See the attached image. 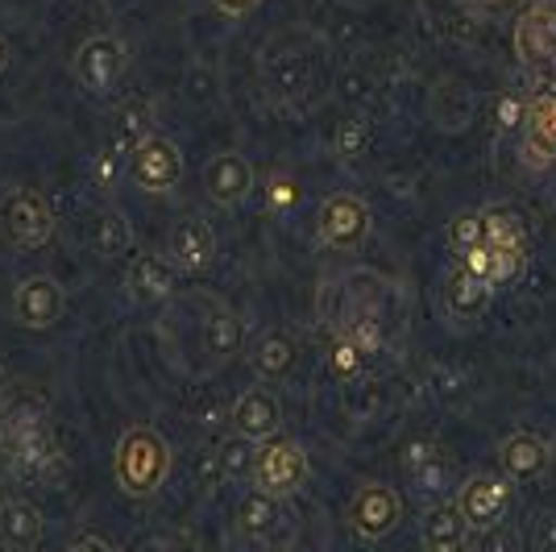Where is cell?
<instances>
[{
  "label": "cell",
  "mask_w": 556,
  "mask_h": 552,
  "mask_svg": "<svg viewBox=\"0 0 556 552\" xmlns=\"http://www.w3.org/2000/svg\"><path fill=\"white\" fill-rule=\"evenodd\" d=\"M166 474H170V444L150 424H138V428H129L125 437L116 440L113 478L121 486V494L150 499V494L163 490Z\"/></svg>",
  "instance_id": "6da1fadb"
},
{
  "label": "cell",
  "mask_w": 556,
  "mask_h": 552,
  "mask_svg": "<svg viewBox=\"0 0 556 552\" xmlns=\"http://www.w3.org/2000/svg\"><path fill=\"white\" fill-rule=\"evenodd\" d=\"M312 478V461L303 453L300 440L291 437H266L257 440V453H254V486L257 490H266V494H275L278 503L282 499H291V494H300L303 486Z\"/></svg>",
  "instance_id": "7a4b0ae2"
},
{
  "label": "cell",
  "mask_w": 556,
  "mask_h": 552,
  "mask_svg": "<svg viewBox=\"0 0 556 552\" xmlns=\"http://www.w3.org/2000/svg\"><path fill=\"white\" fill-rule=\"evenodd\" d=\"M54 233V212L34 187H13L0 200V237L13 250H38Z\"/></svg>",
  "instance_id": "3957f363"
},
{
  "label": "cell",
  "mask_w": 556,
  "mask_h": 552,
  "mask_svg": "<svg viewBox=\"0 0 556 552\" xmlns=\"http://www.w3.org/2000/svg\"><path fill=\"white\" fill-rule=\"evenodd\" d=\"M75 79H79V88L88 96H113L116 84L125 79V71H129V47H125V38H116V34H92L84 47L75 50Z\"/></svg>",
  "instance_id": "277c9868"
},
{
  "label": "cell",
  "mask_w": 556,
  "mask_h": 552,
  "mask_svg": "<svg viewBox=\"0 0 556 552\" xmlns=\"http://www.w3.org/2000/svg\"><path fill=\"white\" fill-rule=\"evenodd\" d=\"M345 519H349V531H353L357 540L378 544V540H387V536L403 524V499H399L394 486L366 482L353 490V499H349V506H345Z\"/></svg>",
  "instance_id": "5b68a950"
},
{
  "label": "cell",
  "mask_w": 556,
  "mask_h": 552,
  "mask_svg": "<svg viewBox=\"0 0 556 552\" xmlns=\"http://www.w3.org/2000/svg\"><path fill=\"white\" fill-rule=\"evenodd\" d=\"M370 233V204L353 191H332L316 212V237L328 250H357Z\"/></svg>",
  "instance_id": "8992f818"
},
{
  "label": "cell",
  "mask_w": 556,
  "mask_h": 552,
  "mask_svg": "<svg viewBox=\"0 0 556 552\" xmlns=\"http://www.w3.org/2000/svg\"><path fill=\"white\" fill-rule=\"evenodd\" d=\"M129 179L141 191H150V196H163L170 187H179V179H184V154H179V146L170 138H159V134L141 138L129 150Z\"/></svg>",
  "instance_id": "52a82bcc"
},
{
  "label": "cell",
  "mask_w": 556,
  "mask_h": 552,
  "mask_svg": "<svg viewBox=\"0 0 556 552\" xmlns=\"http://www.w3.org/2000/svg\"><path fill=\"white\" fill-rule=\"evenodd\" d=\"M510 499H515V486H510L507 474H473L465 478L462 490H457V506L469 519V528H498L503 515L510 511Z\"/></svg>",
  "instance_id": "ba28073f"
},
{
  "label": "cell",
  "mask_w": 556,
  "mask_h": 552,
  "mask_svg": "<svg viewBox=\"0 0 556 552\" xmlns=\"http://www.w3.org/2000/svg\"><path fill=\"white\" fill-rule=\"evenodd\" d=\"M519 159L544 171L556 162V88H540L528 96V116L519 125Z\"/></svg>",
  "instance_id": "9c48e42d"
},
{
  "label": "cell",
  "mask_w": 556,
  "mask_h": 552,
  "mask_svg": "<svg viewBox=\"0 0 556 552\" xmlns=\"http://www.w3.org/2000/svg\"><path fill=\"white\" fill-rule=\"evenodd\" d=\"M515 54L528 67L556 63V0H532L515 22Z\"/></svg>",
  "instance_id": "30bf717a"
},
{
  "label": "cell",
  "mask_w": 556,
  "mask_h": 552,
  "mask_svg": "<svg viewBox=\"0 0 556 552\" xmlns=\"http://www.w3.org/2000/svg\"><path fill=\"white\" fill-rule=\"evenodd\" d=\"M63 287L54 283L50 275H29L17 283L13 291V321L22 328H54L63 321Z\"/></svg>",
  "instance_id": "8fae6325"
},
{
  "label": "cell",
  "mask_w": 556,
  "mask_h": 552,
  "mask_svg": "<svg viewBox=\"0 0 556 552\" xmlns=\"http://www.w3.org/2000/svg\"><path fill=\"white\" fill-rule=\"evenodd\" d=\"M254 162L237 150H225L204 166V191H208L212 204L220 208H237L254 196Z\"/></svg>",
  "instance_id": "7c38bea8"
},
{
  "label": "cell",
  "mask_w": 556,
  "mask_h": 552,
  "mask_svg": "<svg viewBox=\"0 0 556 552\" xmlns=\"http://www.w3.org/2000/svg\"><path fill=\"white\" fill-rule=\"evenodd\" d=\"M229 424H232V432L250 437L254 444L266 437H278V432H282V403H278L275 391L250 387L245 394H237V403H232V412H229Z\"/></svg>",
  "instance_id": "4fadbf2b"
},
{
  "label": "cell",
  "mask_w": 556,
  "mask_h": 552,
  "mask_svg": "<svg viewBox=\"0 0 556 552\" xmlns=\"http://www.w3.org/2000/svg\"><path fill=\"white\" fill-rule=\"evenodd\" d=\"M166 253L179 271H208L216 262V229L204 216H184L166 237Z\"/></svg>",
  "instance_id": "5bb4252c"
},
{
  "label": "cell",
  "mask_w": 556,
  "mask_h": 552,
  "mask_svg": "<svg viewBox=\"0 0 556 552\" xmlns=\"http://www.w3.org/2000/svg\"><path fill=\"white\" fill-rule=\"evenodd\" d=\"M441 296H444V312H448L453 321H482L490 300H494V287H490L486 278L469 275L462 262H457V266L444 275Z\"/></svg>",
  "instance_id": "9a60e30c"
},
{
  "label": "cell",
  "mask_w": 556,
  "mask_h": 552,
  "mask_svg": "<svg viewBox=\"0 0 556 552\" xmlns=\"http://www.w3.org/2000/svg\"><path fill=\"white\" fill-rule=\"evenodd\" d=\"M469 531L473 528H469V519H465L457 499H453V503L428 506V515L419 524V544L428 552H457L469 544Z\"/></svg>",
  "instance_id": "2e32d148"
},
{
  "label": "cell",
  "mask_w": 556,
  "mask_h": 552,
  "mask_svg": "<svg viewBox=\"0 0 556 552\" xmlns=\"http://www.w3.org/2000/svg\"><path fill=\"white\" fill-rule=\"evenodd\" d=\"M548 461H553V449L540 437H532V432H515L498 449V465H503V474L510 482H532L548 469Z\"/></svg>",
  "instance_id": "e0dca14e"
},
{
  "label": "cell",
  "mask_w": 556,
  "mask_h": 552,
  "mask_svg": "<svg viewBox=\"0 0 556 552\" xmlns=\"http://www.w3.org/2000/svg\"><path fill=\"white\" fill-rule=\"evenodd\" d=\"M300 362V346H295V337L291 333H262L250 349V366L257 369V378H266V382H278V378H287L291 369Z\"/></svg>",
  "instance_id": "ac0fdd59"
},
{
  "label": "cell",
  "mask_w": 556,
  "mask_h": 552,
  "mask_svg": "<svg viewBox=\"0 0 556 552\" xmlns=\"http://www.w3.org/2000/svg\"><path fill=\"white\" fill-rule=\"evenodd\" d=\"M125 287L138 303H163L175 296V266L163 258H134Z\"/></svg>",
  "instance_id": "d6986e66"
},
{
  "label": "cell",
  "mask_w": 556,
  "mask_h": 552,
  "mask_svg": "<svg viewBox=\"0 0 556 552\" xmlns=\"http://www.w3.org/2000/svg\"><path fill=\"white\" fill-rule=\"evenodd\" d=\"M482 225H486V246L503 253H515L528 262V233H523V221L507 212V208H482Z\"/></svg>",
  "instance_id": "ffe728a7"
},
{
  "label": "cell",
  "mask_w": 556,
  "mask_h": 552,
  "mask_svg": "<svg viewBox=\"0 0 556 552\" xmlns=\"http://www.w3.org/2000/svg\"><path fill=\"white\" fill-rule=\"evenodd\" d=\"M275 519H278V499L266 494V490H257V486L237 503V528L245 531V536H266V531L275 528Z\"/></svg>",
  "instance_id": "44dd1931"
},
{
  "label": "cell",
  "mask_w": 556,
  "mask_h": 552,
  "mask_svg": "<svg viewBox=\"0 0 556 552\" xmlns=\"http://www.w3.org/2000/svg\"><path fill=\"white\" fill-rule=\"evenodd\" d=\"M38 531H42V511H38L34 503L17 499V503L4 506V519H0V536H4L9 544L25 549V544H34V540H38Z\"/></svg>",
  "instance_id": "7402d4cb"
},
{
  "label": "cell",
  "mask_w": 556,
  "mask_h": 552,
  "mask_svg": "<svg viewBox=\"0 0 556 552\" xmlns=\"http://www.w3.org/2000/svg\"><path fill=\"white\" fill-rule=\"evenodd\" d=\"M200 341H204V349H208V357H216V362H229L232 353L241 349V324L232 321L229 312H212L208 321H204Z\"/></svg>",
  "instance_id": "603a6c76"
},
{
  "label": "cell",
  "mask_w": 556,
  "mask_h": 552,
  "mask_svg": "<svg viewBox=\"0 0 556 552\" xmlns=\"http://www.w3.org/2000/svg\"><path fill=\"white\" fill-rule=\"evenodd\" d=\"M254 453H257V444L250 437H241V432H232L225 444H220V469H225V478H254Z\"/></svg>",
  "instance_id": "cb8c5ba5"
},
{
  "label": "cell",
  "mask_w": 556,
  "mask_h": 552,
  "mask_svg": "<svg viewBox=\"0 0 556 552\" xmlns=\"http://www.w3.org/2000/svg\"><path fill=\"white\" fill-rule=\"evenodd\" d=\"M478 241H486L482 212H457V216L448 221V246L462 253V250H469V246H478Z\"/></svg>",
  "instance_id": "d4e9b609"
},
{
  "label": "cell",
  "mask_w": 556,
  "mask_h": 552,
  "mask_svg": "<svg viewBox=\"0 0 556 552\" xmlns=\"http://www.w3.org/2000/svg\"><path fill=\"white\" fill-rule=\"evenodd\" d=\"M366 141H370V129H366V121L349 116L345 125L337 129V154H341V159H362Z\"/></svg>",
  "instance_id": "484cf974"
},
{
  "label": "cell",
  "mask_w": 556,
  "mask_h": 552,
  "mask_svg": "<svg viewBox=\"0 0 556 552\" xmlns=\"http://www.w3.org/2000/svg\"><path fill=\"white\" fill-rule=\"evenodd\" d=\"M457 262H462L469 275L486 278L490 287H494V250H490L486 241H478V246H469V250L457 253Z\"/></svg>",
  "instance_id": "4316f807"
},
{
  "label": "cell",
  "mask_w": 556,
  "mask_h": 552,
  "mask_svg": "<svg viewBox=\"0 0 556 552\" xmlns=\"http://www.w3.org/2000/svg\"><path fill=\"white\" fill-rule=\"evenodd\" d=\"M345 337H349V341H353L357 349H362L366 357H370V353H378V349H382V341H387V337H382V328H378V324H374L370 316H362V321L349 324Z\"/></svg>",
  "instance_id": "83f0119b"
},
{
  "label": "cell",
  "mask_w": 556,
  "mask_h": 552,
  "mask_svg": "<svg viewBox=\"0 0 556 552\" xmlns=\"http://www.w3.org/2000/svg\"><path fill=\"white\" fill-rule=\"evenodd\" d=\"M523 116H528V96H503L498 109H494V125H498L503 134H510V129L523 125Z\"/></svg>",
  "instance_id": "f1b7e54d"
},
{
  "label": "cell",
  "mask_w": 556,
  "mask_h": 552,
  "mask_svg": "<svg viewBox=\"0 0 556 552\" xmlns=\"http://www.w3.org/2000/svg\"><path fill=\"white\" fill-rule=\"evenodd\" d=\"M362 362H366V353L353 346L349 337H341V341L332 346V369H337L341 378H353V374L362 369Z\"/></svg>",
  "instance_id": "f546056e"
},
{
  "label": "cell",
  "mask_w": 556,
  "mask_h": 552,
  "mask_svg": "<svg viewBox=\"0 0 556 552\" xmlns=\"http://www.w3.org/2000/svg\"><path fill=\"white\" fill-rule=\"evenodd\" d=\"M220 13H229V17H245V13H254L262 0H212Z\"/></svg>",
  "instance_id": "4dcf8cb0"
},
{
  "label": "cell",
  "mask_w": 556,
  "mask_h": 552,
  "mask_svg": "<svg viewBox=\"0 0 556 552\" xmlns=\"http://www.w3.org/2000/svg\"><path fill=\"white\" fill-rule=\"evenodd\" d=\"M270 187H275V191H270V200H275V204H282V208L295 204V184H291V179H275Z\"/></svg>",
  "instance_id": "1f68e13d"
},
{
  "label": "cell",
  "mask_w": 556,
  "mask_h": 552,
  "mask_svg": "<svg viewBox=\"0 0 556 552\" xmlns=\"http://www.w3.org/2000/svg\"><path fill=\"white\" fill-rule=\"evenodd\" d=\"M490 9H519V4H528V0H482Z\"/></svg>",
  "instance_id": "d6a6232c"
},
{
  "label": "cell",
  "mask_w": 556,
  "mask_h": 552,
  "mask_svg": "<svg viewBox=\"0 0 556 552\" xmlns=\"http://www.w3.org/2000/svg\"><path fill=\"white\" fill-rule=\"evenodd\" d=\"M9 67V38H4V34H0V71Z\"/></svg>",
  "instance_id": "836d02e7"
}]
</instances>
